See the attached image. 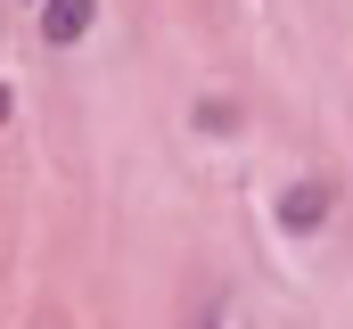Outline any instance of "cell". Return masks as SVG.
Returning <instances> with one entry per match:
<instances>
[{"instance_id":"obj_1","label":"cell","mask_w":353,"mask_h":329,"mask_svg":"<svg viewBox=\"0 0 353 329\" xmlns=\"http://www.w3.org/2000/svg\"><path fill=\"white\" fill-rule=\"evenodd\" d=\"M33 17H41V41L50 50H74L90 25H99V0H41Z\"/></svg>"},{"instance_id":"obj_5","label":"cell","mask_w":353,"mask_h":329,"mask_svg":"<svg viewBox=\"0 0 353 329\" xmlns=\"http://www.w3.org/2000/svg\"><path fill=\"white\" fill-rule=\"evenodd\" d=\"M25 8H41V0H25Z\"/></svg>"},{"instance_id":"obj_2","label":"cell","mask_w":353,"mask_h":329,"mask_svg":"<svg viewBox=\"0 0 353 329\" xmlns=\"http://www.w3.org/2000/svg\"><path fill=\"white\" fill-rule=\"evenodd\" d=\"M321 223H329V181H296V189L279 198V231H288V239H312Z\"/></svg>"},{"instance_id":"obj_3","label":"cell","mask_w":353,"mask_h":329,"mask_svg":"<svg viewBox=\"0 0 353 329\" xmlns=\"http://www.w3.org/2000/svg\"><path fill=\"white\" fill-rule=\"evenodd\" d=\"M189 124H197V140H230L239 132V99H197Z\"/></svg>"},{"instance_id":"obj_4","label":"cell","mask_w":353,"mask_h":329,"mask_svg":"<svg viewBox=\"0 0 353 329\" xmlns=\"http://www.w3.org/2000/svg\"><path fill=\"white\" fill-rule=\"evenodd\" d=\"M8 115H17V91H8V82H0V124H8Z\"/></svg>"}]
</instances>
